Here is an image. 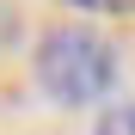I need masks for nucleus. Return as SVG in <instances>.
<instances>
[{
	"instance_id": "nucleus-3",
	"label": "nucleus",
	"mask_w": 135,
	"mask_h": 135,
	"mask_svg": "<svg viewBox=\"0 0 135 135\" xmlns=\"http://www.w3.org/2000/svg\"><path fill=\"white\" fill-rule=\"evenodd\" d=\"M61 6H80V12H135V0H61Z\"/></svg>"
},
{
	"instance_id": "nucleus-2",
	"label": "nucleus",
	"mask_w": 135,
	"mask_h": 135,
	"mask_svg": "<svg viewBox=\"0 0 135 135\" xmlns=\"http://www.w3.org/2000/svg\"><path fill=\"white\" fill-rule=\"evenodd\" d=\"M92 135H135V98L129 104H110L104 117L92 123Z\"/></svg>"
},
{
	"instance_id": "nucleus-1",
	"label": "nucleus",
	"mask_w": 135,
	"mask_h": 135,
	"mask_svg": "<svg viewBox=\"0 0 135 135\" xmlns=\"http://www.w3.org/2000/svg\"><path fill=\"white\" fill-rule=\"evenodd\" d=\"M31 74L55 104H98L110 86H117V49L110 37H98L92 25H74L61 18L37 37L31 49Z\"/></svg>"
}]
</instances>
